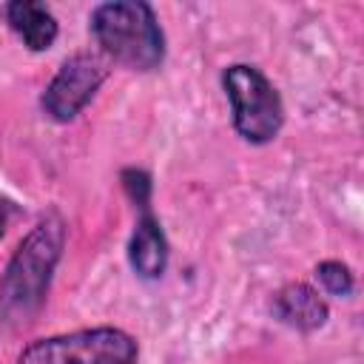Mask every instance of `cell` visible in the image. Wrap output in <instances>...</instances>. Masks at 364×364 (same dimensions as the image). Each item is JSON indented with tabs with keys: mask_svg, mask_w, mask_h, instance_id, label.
Instances as JSON below:
<instances>
[{
	"mask_svg": "<svg viewBox=\"0 0 364 364\" xmlns=\"http://www.w3.org/2000/svg\"><path fill=\"white\" fill-rule=\"evenodd\" d=\"M65 222L57 213L40 219L17 245L0 279V316L9 324H26L43 307L54 267L63 256Z\"/></svg>",
	"mask_w": 364,
	"mask_h": 364,
	"instance_id": "obj_1",
	"label": "cell"
},
{
	"mask_svg": "<svg viewBox=\"0 0 364 364\" xmlns=\"http://www.w3.org/2000/svg\"><path fill=\"white\" fill-rule=\"evenodd\" d=\"M91 34L105 57L131 71H154L165 60V34L142 0L100 3L91 11Z\"/></svg>",
	"mask_w": 364,
	"mask_h": 364,
	"instance_id": "obj_2",
	"label": "cell"
},
{
	"mask_svg": "<svg viewBox=\"0 0 364 364\" xmlns=\"http://www.w3.org/2000/svg\"><path fill=\"white\" fill-rule=\"evenodd\" d=\"M222 88L230 100L233 128L242 139L264 145L279 136L284 125V105L273 82L253 65L236 63L222 74Z\"/></svg>",
	"mask_w": 364,
	"mask_h": 364,
	"instance_id": "obj_3",
	"label": "cell"
},
{
	"mask_svg": "<svg viewBox=\"0 0 364 364\" xmlns=\"http://www.w3.org/2000/svg\"><path fill=\"white\" fill-rule=\"evenodd\" d=\"M136 338L119 327H91L31 341L17 364H136Z\"/></svg>",
	"mask_w": 364,
	"mask_h": 364,
	"instance_id": "obj_4",
	"label": "cell"
},
{
	"mask_svg": "<svg viewBox=\"0 0 364 364\" xmlns=\"http://www.w3.org/2000/svg\"><path fill=\"white\" fill-rule=\"evenodd\" d=\"M108 77V63L100 54L91 51H80L74 57H68L60 71L51 77L46 94H43V111L57 119V122H68L74 119L100 91V85Z\"/></svg>",
	"mask_w": 364,
	"mask_h": 364,
	"instance_id": "obj_5",
	"label": "cell"
},
{
	"mask_svg": "<svg viewBox=\"0 0 364 364\" xmlns=\"http://www.w3.org/2000/svg\"><path fill=\"white\" fill-rule=\"evenodd\" d=\"M327 301L318 296V290H313L304 282H293L287 287H282L273 299V316L301 333H313L318 327H324L327 321Z\"/></svg>",
	"mask_w": 364,
	"mask_h": 364,
	"instance_id": "obj_6",
	"label": "cell"
},
{
	"mask_svg": "<svg viewBox=\"0 0 364 364\" xmlns=\"http://www.w3.org/2000/svg\"><path fill=\"white\" fill-rule=\"evenodd\" d=\"M3 17L9 28L23 40V46L31 51H46L57 40V20L51 9L40 0H11L3 6Z\"/></svg>",
	"mask_w": 364,
	"mask_h": 364,
	"instance_id": "obj_7",
	"label": "cell"
},
{
	"mask_svg": "<svg viewBox=\"0 0 364 364\" xmlns=\"http://www.w3.org/2000/svg\"><path fill=\"white\" fill-rule=\"evenodd\" d=\"M128 262L139 279H159L168 264V239L162 233L159 219L151 210H142L131 242H128Z\"/></svg>",
	"mask_w": 364,
	"mask_h": 364,
	"instance_id": "obj_8",
	"label": "cell"
},
{
	"mask_svg": "<svg viewBox=\"0 0 364 364\" xmlns=\"http://www.w3.org/2000/svg\"><path fill=\"white\" fill-rule=\"evenodd\" d=\"M316 279H318V284H321L330 296H341V299L350 296L353 287H355L350 267H347L344 262H336V259L321 262V264L316 267Z\"/></svg>",
	"mask_w": 364,
	"mask_h": 364,
	"instance_id": "obj_9",
	"label": "cell"
},
{
	"mask_svg": "<svg viewBox=\"0 0 364 364\" xmlns=\"http://www.w3.org/2000/svg\"><path fill=\"white\" fill-rule=\"evenodd\" d=\"M122 188L139 210H148V205H151V176L142 168H125L122 171Z\"/></svg>",
	"mask_w": 364,
	"mask_h": 364,
	"instance_id": "obj_10",
	"label": "cell"
},
{
	"mask_svg": "<svg viewBox=\"0 0 364 364\" xmlns=\"http://www.w3.org/2000/svg\"><path fill=\"white\" fill-rule=\"evenodd\" d=\"M3 225H6V219H3V210H0V233H3Z\"/></svg>",
	"mask_w": 364,
	"mask_h": 364,
	"instance_id": "obj_11",
	"label": "cell"
}]
</instances>
